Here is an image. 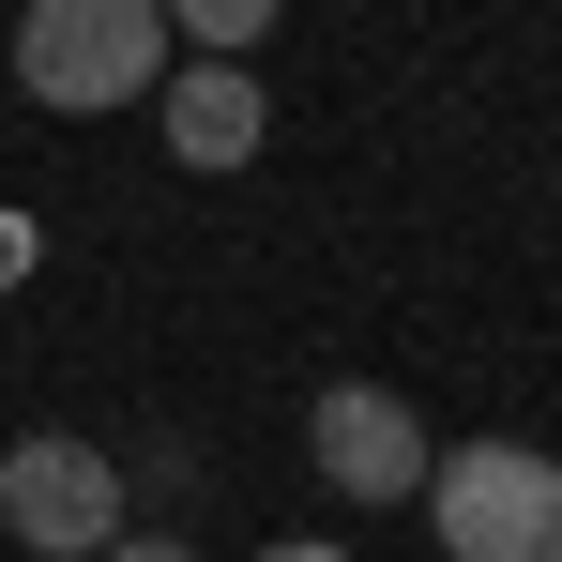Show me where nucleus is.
Segmentation results:
<instances>
[{
    "label": "nucleus",
    "mask_w": 562,
    "mask_h": 562,
    "mask_svg": "<svg viewBox=\"0 0 562 562\" xmlns=\"http://www.w3.org/2000/svg\"><path fill=\"white\" fill-rule=\"evenodd\" d=\"M15 92L61 122L168 92V15L153 0H15Z\"/></svg>",
    "instance_id": "obj_1"
},
{
    "label": "nucleus",
    "mask_w": 562,
    "mask_h": 562,
    "mask_svg": "<svg viewBox=\"0 0 562 562\" xmlns=\"http://www.w3.org/2000/svg\"><path fill=\"white\" fill-rule=\"evenodd\" d=\"M441 562H562V457L548 441H457L426 457Z\"/></svg>",
    "instance_id": "obj_2"
},
{
    "label": "nucleus",
    "mask_w": 562,
    "mask_h": 562,
    "mask_svg": "<svg viewBox=\"0 0 562 562\" xmlns=\"http://www.w3.org/2000/svg\"><path fill=\"white\" fill-rule=\"evenodd\" d=\"M0 532H15L31 562H106L122 532H137V486H122V457H106V441L31 426V441L0 457Z\"/></svg>",
    "instance_id": "obj_3"
},
{
    "label": "nucleus",
    "mask_w": 562,
    "mask_h": 562,
    "mask_svg": "<svg viewBox=\"0 0 562 562\" xmlns=\"http://www.w3.org/2000/svg\"><path fill=\"white\" fill-rule=\"evenodd\" d=\"M304 457L335 502H426V411L395 395V380H319V411H304Z\"/></svg>",
    "instance_id": "obj_4"
},
{
    "label": "nucleus",
    "mask_w": 562,
    "mask_h": 562,
    "mask_svg": "<svg viewBox=\"0 0 562 562\" xmlns=\"http://www.w3.org/2000/svg\"><path fill=\"white\" fill-rule=\"evenodd\" d=\"M153 106H168V168H198V183L213 168H259V137H274V92L244 61H168Z\"/></svg>",
    "instance_id": "obj_5"
},
{
    "label": "nucleus",
    "mask_w": 562,
    "mask_h": 562,
    "mask_svg": "<svg viewBox=\"0 0 562 562\" xmlns=\"http://www.w3.org/2000/svg\"><path fill=\"white\" fill-rule=\"evenodd\" d=\"M153 15H168V46H198V61H244L289 0H153Z\"/></svg>",
    "instance_id": "obj_6"
},
{
    "label": "nucleus",
    "mask_w": 562,
    "mask_h": 562,
    "mask_svg": "<svg viewBox=\"0 0 562 562\" xmlns=\"http://www.w3.org/2000/svg\"><path fill=\"white\" fill-rule=\"evenodd\" d=\"M106 562H198V548H183V532H122Z\"/></svg>",
    "instance_id": "obj_7"
},
{
    "label": "nucleus",
    "mask_w": 562,
    "mask_h": 562,
    "mask_svg": "<svg viewBox=\"0 0 562 562\" xmlns=\"http://www.w3.org/2000/svg\"><path fill=\"white\" fill-rule=\"evenodd\" d=\"M259 562H350V548H319V532H289V548H259Z\"/></svg>",
    "instance_id": "obj_8"
}]
</instances>
